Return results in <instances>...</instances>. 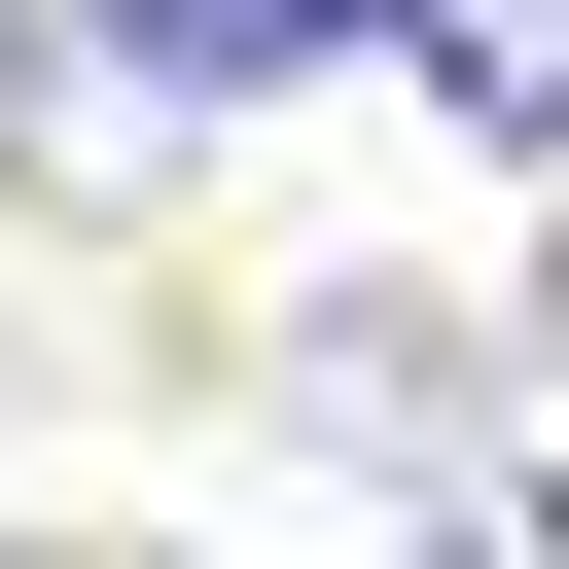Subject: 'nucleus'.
Masks as SVG:
<instances>
[{
	"label": "nucleus",
	"instance_id": "1",
	"mask_svg": "<svg viewBox=\"0 0 569 569\" xmlns=\"http://www.w3.org/2000/svg\"><path fill=\"white\" fill-rule=\"evenodd\" d=\"M320 36H391V0H107V107H284Z\"/></svg>",
	"mask_w": 569,
	"mask_h": 569
},
{
	"label": "nucleus",
	"instance_id": "2",
	"mask_svg": "<svg viewBox=\"0 0 569 569\" xmlns=\"http://www.w3.org/2000/svg\"><path fill=\"white\" fill-rule=\"evenodd\" d=\"M391 71H427L498 178H569V0H391Z\"/></svg>",
	"mask_w": 569,
	"mask_h": 569
},
{
	"label": "nucleus",
	"instance_id": "3",
	"mask_svg": "<svg viewBox=\"0 0 569 569\" xmlns=\"http://www.w3.org/2000/svg\"><path fill=\"white\" fill-rule=\"evenodd\" d=\"M427 569H569V498H533V462H498V498H427Z\"/></svg>",
	"mask_w": 569,
	"mask_h": 569
}]
</instances>
